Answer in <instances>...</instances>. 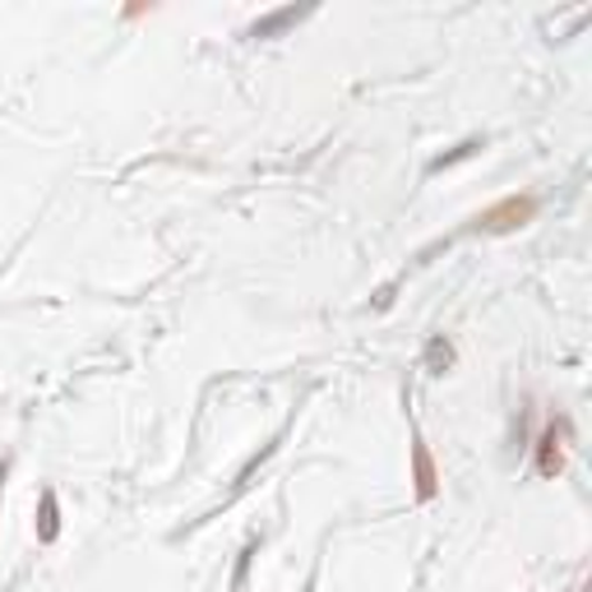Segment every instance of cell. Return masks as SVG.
Masks as SVG:
<instances>
[{
	"label": "cell",
	"mask_w": 592,
	"mask_h": 592,
	"mask_svg": "<svg viewBox=\"0 0 592 592\" xmlns=\"http://www.w3.org/2000/svg\"><path fill=\"white\" fill-rule=\"evenodd\" d=\"M570 444H574V421L570 412H551L542 421V431L532 435V472L555 482L565 472V459H570Z\"/></svg>",
	"instance_id": "6da1fadb"
},
{
	"label": "cell",
	"mask_w": 592,
	"mask_h": 592,
	"mask_svg": "<svg viewBox=\"0 0 592 592\" xmlns=\"http://www.w3.org/2000/svg\"><path fill=\"white\" fill-rule=\"evenodd\" d=\"M538 209H542V200H538V194H504V200L486 204L482 213L472 218V232H486V237H510V232L528 228V222L538 218Z\"/></svg>",
	"instance_id": "7a4b0ae2"
},
{
	"label": "cell",
	"mask_w": 592,
	"mask_h": 592,
	"mask_svg": "<svg viewBox=\"0 0 592 592\" xmlns=\"http://www.w3.org/2000/svg\"><path fill=\"white\" fill-rule=\"evenodd\" d=\"M412 495H417L421 504L440 495V463H435L431 444L421 440V435L412 440Z\"/></svg>",
	"instance_id": "3957f363"
},
{
	"label": "cell",
	"mask_w": 592,
	"mask_h": 592,
	"mask_svg": "<svg viewBox=\"0 0 592 592\" xmlns=\"http://www.w3.org/2000/svg\"><path fill=\"white\" fill-rule=\"evenodd\" d=\"M310 14V6H283V10H273V14H264V19H255V23H250L245 28V38H278V33H288V28L292 23H301Z\"/></svg>",
	"instance_id": "277c9868"
},
{
	"label": "cell",
	"mask_w": 592,
	"mask_h": 592,
	"mask_svg": "<svg viewBox=\"0 0 592 592\" xmlns=\"http://www.w3.org/2000/svg\"><path fill=\"white\" fill-rule=\"evenodd\" d=\"M56 538H61V500H56V491H42L38 495V542L51 546Z\"/></svg>",
	"instance_id": "5b68a950"
},
{
	"label": "cell",
	"mask_w": 592,
	"mask_h": 592,
	"mask_svg": "<svg viewBox=\"0 0 592 592\" xmlns=\"http://www.w3.org/2000/svg\"><path fill=\"white\" fill-rule=\"evenodd\" d=\"M454 357H459V352H454V343H449V338H444V333H435V338H431V343H427V365H431V371H435V375H444V371H449V365H454Z\"/></svg>",
	"instance_id": "8992f818"
},
{
	"label": "cell",
	"mask_w": 592,
	"mask_h": 592,
	"mask_svg": "<svg viewBox=\"0 0 592 592\" xmlns=\"http://www.w3.org/2000/svg\"><path fill=\"white\" fill-rule=\"evenodd\" d=\"M476 149H482V139H468V144H459L454 153H444V158H435V162H431V172H444V167H454V162H463V158H472Z\"/></svg>",
	"instance_id": "52a82bcc"
},
{
	"label": "cell",
	"mask_w": 592,
	"mask_h": 592,
	"mask_svg": "<svg viewBox=\"0 0 592 592\" xmlns=\"http://www.w3.org/2000/svg\"><path fill=\"white\" fill-rule=\"evenodd\" d=\"M260 551V542H245V551H241V565H237V579H232V588L241 592L245 588V570H250V555H255Z\"/></svg>",
	"instance_id": "ba28073f"
},
{
	"label": "cell",
	"mask_w": 592,
	"mask_h": 592,
	"mask_svg": "<svg viewBox=\"0 0 592 592\" xmlns=\"http://www.w3.org/2000/svg\"><path fill=\"white\" fill-rule=\"evenodd\" d=\"M149 14H153V6H130L126 10V19H149Z\"/></svg>",
	"instance_id": "9c48e42d"
},
{
	"label": "cell",
	"mask_w": 592,
	"mask_h": 592,
	"mask_svg": "<svg viewBox=\"0 0 592 592\" xmlns=\"http://www.w3.org/2000/svg\"><path fill=\"white\" fill-rule=\"evenodd\" d=\"M6 476H10V463H0V491H6Z\"/></svg>",
	"instance_id": "30bf717a"
},
{
	"label": "cell",
	"mask_w": 592,
	"mask_h": 592,
	"mask_svg": "<svg viewBox=\"0 0 592 592\" xmlns=\"http://www.w3.org/2000/svg\"><path fill=\"white\" fill-rule=\"evenodd\" d=\"M305 592H315V588H305Z\"/></svg>",
	"instance_id": "8fae6325"
}]
</instances>
